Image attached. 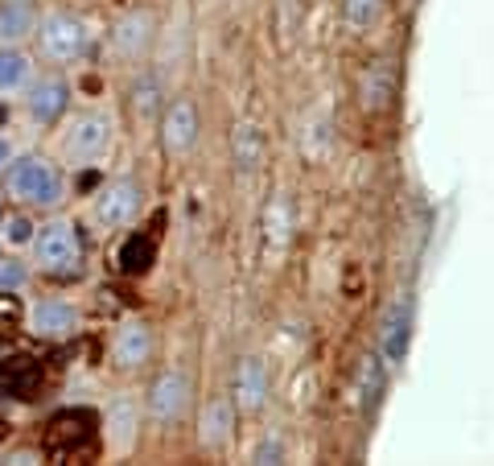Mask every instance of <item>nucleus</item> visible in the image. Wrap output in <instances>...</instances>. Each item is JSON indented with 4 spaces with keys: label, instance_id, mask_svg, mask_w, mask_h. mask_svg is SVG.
Returning a JSON list of instances; mask_svg holds the SVG:
<instances>
[{
    "label": "nucleus",
    "instance_id": "obj_1",
    "mask_svg": "<svg viewBox=\"0 0 494 466\" xmlns=\"http://www.w3.org/2000/svg\"><path fill=\"white\" fill-rule=\"evenodd\" d=\"M42 54L46 58H54V62H74L83 49H87V25L78 21L74 13H54V17H46V25H42Z\"/></svg>",
    "mask_w": 494,
    "mask_h": 466
},
{
    "label": "nucleus",
    "instance_id": "obj_2",
    "mask_svg": "<svg viewBox=\"0 0 494 466\" xmlns=\"http://www.w3.org/2000/svg\"><path fill=\"white\" fill-rule=\"evenodd\" d=\"M8 190L17 198H25V202H42V206L58 202V194H62L58 173L49 170L42 157H21L13 165V173H8Z\"/></svg>",
    "mask_w": 494,
    "mask_h": 466
},
{
    "label": "nucleus",
    "instance_id": "obj_3",
    "mask_svg": "<svg viewBox=\"0 0 494 466\" xmlns=\"http://www.w3.org/2000/svg\"><path fill=\"white\" fill-rule=\"evenodd\" d=\"M33 252H37V264L46 272H71L78 264V235H74L71 223H46L42 231H37V240H33Z\"/></svg>",
    "mask_w": 494,
    "mask_h": 466
},
{
    "label": "nucleus",
    "instance_id": "obj_4",
    "mask_svg": "<svg viewBox=\"0 0 494 466\" xmlns=\"http://www.w3.org/2000/svg\"><path fill=\"white\" fill-rule=\"evenodd\" d=\"M107 141H112V120L107 116H99V112L78 116L71 124V132H66V157L74 165H87V161H95L107 148Z\"/></svg>",
    "mask_w": 494,
    "mask_h": 466
},
{
    "label": "nucleus",
    "instance_id": "obj_5",
    "mask_svg": "<svg viewBox=\"0 0 494 466\" xmlns=\"http://www.w3.org/2000/svg\"><path fill=\"white\" fill-rule=\"evenodd\" d=\"M161 141L173 157H182V153L194 148V141H198V107H194L189 99H173V103L165 107Z\"/></svg>",
    "mask_w": 494,
    "mask_h": 466
},
{
    "label": "nucleus",
    "instance_id": "obj_6",
    "mask_svg": "<svg viewBox=\"0 0 494 466\" xmlns=\"http://www.w3.org/2000/svg\"><path fill=\"white\" fill-rule=\"evenodd\" d=\"M95 433V413L87 409H62L49 421V450L54 454H74L83 450V442Z\"/></svg>",
    "mask_w": 494,
    "mask_h": 466
},
{
    "label": "nucleus",
    "instance_id": "obj_7",
    "mask_svg": "<svg viewBox=\"0 0 494 466\" xmlns=\"http://www.w3.org/2000/svg\"><path fill=\"white\" fill-rule=\"evenodd\" d=\"M186 404H189V380L186 375H177V371L157 375V384H153V392H148V413L157 421H177L186 413Z\"/></svg>",
    "mask_w": 494,
    "mask_h": 466
},
{
    "label": "nucleus",
    "instance_id": "obj_8",
    "mask_svg": "<svg viewBox=\"0 0 494 466\" xmlns=\"http://www.w3.org/2000/svg\"><path fill=\"white\" fill-rule=\"evenodd\" d=\"M288 240H293V202L288 194H272V202L264 206V256L268 260L284 256Z\"/></svg>",
    "mask_w": 494,
    "mask_h": 466
},
{
    "label": "nucleus",
    "instance_id": "obj_9",
    "mask_svg": "<svg viewBox=\"0 0 494 466\" xmlns=\"http://www.w3.org/2000/svg\"><path fill=\"white\" fill-rule=\"evenodd\" d=\"M408 339H412V310H408V301H400L387 310V318L379 326V355L387 363H400L408 355Z\"/></svg>",
    "mask_w": 494,
    "mask_h": 466
},
{
    "label": "nucleus",
    "instance_id": "obj_10",
    "mask_svg": "<svg viewBox=\"0 0 494 466\" xmlns=\"http://www.w3.org/2000/svg\"><path fill=\"white\" fill-rule=\"evenodd\" d=\"M74 326H78V314H74L66 301H37L33 305V314H29V330L37 334V339H66L74 334Z\"/></svg>",
    "mask_w": 494,
    "mask_h": 466
},
{
    "label": "nucleus",
    "instance_id": "obj_11",
    "mask_svg": "<svg viewBox=\"0 0 494 466\" xmlns=\"http://www.w3.org/2000/svg\"><path fill=\"white\" fill-rule=\"evenodd\" d=\"M141 211V186L136 182H116L99 194V223L119 227V223H132Z\"/></svg>",
    "mask_w": 494,
    "mask_h": 466
},
{
    "label": "nucleus",
    "instance_id": "obj_12",
    "mask_svg": "<svg viewBox=\"0 0 494 466\" xmlns=\"http://www.w3.org/2000/svg\"><path fill=\"white\" fill-rule=\"evenodd\" d=\"M148 42H153V17L148 13H128L112 29V54H119V58H141Z\"/></svg>",
    "mask_w": 494,
    "mask_h": 466
},
{
    "label": "nucleus",
    "instance_id": "obj_13",
    "mask_svg": "<svg viewBox=\"0 0 494 466\" xmlns=\"http://www.w3.org/2000/svg\"><path fill=\"white\" fill-rule=\"evenodd\" d=\"M42 384V363L29 359V355H17V359H4L0 363V392L17 396V400H29Z\"/></svg>",
    "mask_w": 494,
    "mask_h": 466
},
{
    "label": "nucleus",
    "instance_id": "obj_14",
    "mask_svg": "<svg viewBox=\"0 0 494 466\" xmlns=\"http://www.w3.org/2000/svg\"><path fill=\"white\" fill-rule=\"evenodd\" d=\"M358 95H363L367 112H387L392 99H396V71H392V62H371L367 74H363Z\"/></svg>",
    "mask_w": 494,
    "mask_h": 466
},
{
    "label": "nucleus",
    "instance_id": "obj_15",
    "mask_svg": "<svg viewBox=\"0 0 494 466\" xmlns=\"http://www.w3.org/2000/svg\"><path fill=\"white\" fill-rule=\"evenodd\" d=\"M235 400L243 413H256L259 404L268 400V371L259 359H239L235 368Z\"/></svg>",
    "mask_w": 494,
    "mask_h": 466
},
{
    "label": "nucleus",
    "instance_id": "obj_16",
    "mask_svg": "<svg viewBox=\"0 0 494 466\" xmlns=\"http://www.w3.org/2000/svg\"><path fill=\"white\" fill-rule=\"evenodd\" d=\"M148 355H153V334H148V326L128 322V326L116 334V363L119 368H141Z\"/></svg>",
    "mask_w": 494,
    "mask_h": 466
},
{
    "label": "nucleus",
    "instance_id": "obj_17",
    "mask_svg": "<svg viewBox=\"0 0 494 466\" xmlns=\"http://www.w3.org/2000/svg\"><path fill=\"white\" fill-rule=\"evenodd\" d=\"M66 99H71V91H66V83L62 78H46V83H37L33 87V95H29V112H33V120H58L62 112H66Z\"/></svg>",
    "mask_w": 494,
    "mask_h": 466
},
{
    "label": "nucleus",
    "instance_id": "obj_18",
    "mask_svg": "<svg viewBox=\"0 0 494 466\" xmlns=\"http://www.w3.org/2000/svg\"><path fill=\"white\" fill-rule=\"evenodd\" d=\"M107 438H112L119 454L132 450V442H136V404L128 396L112 400V409H107Z\"/></svg>",
    "mask_w": 494,
    "mask_h": 466
},
{
    "label": "nucleus",
    "instance_id": "obj_19",
    "mask_svg": "<svg viewBox=\"0 0 494 466\" xmlns=\"http://www.w3.org/2000/svg\"><path fill=\"white\" fill-rule=\"evenodd\" d=\"M37 25V13L29 0H4L0 4V42H21L33 33Z\"/></svg>",
    "mask_w": 494,
    "mask_h": 466
},
{
    "label": "nucleus",
    "instance_id": "obj_20",
    "mask_svg": "<svg viewBox=\"0 0 494 466\" xmlns=\"http://www.w3.org/2000/svg\"><path fill=\"white\" fill-rule=\"evenodd\" d=\"M153 260H157V244L148 240V235H128L124 244H119V252H116V264H119V272H128V276H141V272H148L153 269Z\"/></svg>",
    "mask_w": 494,
    "mask_h": 466
},
{
    "label": "nucleus",
    "instance_id": "obj_21",
    "mask_svg": "<svg viewBox=\"0 0 494 466\" xmlns=\"http://www.w3.org/2000/svg\"><path fill=\"white\" fill-rule=\"evenodd\" d=\"M231 153H235V170L239 173H256L259 161H264V145H259L256 124L239 120L235 132H231Z\"/></svg>",
    "mask_w": 494,
    "mask_h": 466
},
{
    "label": "nucleus",
    "instance_id": "obj_22",
    "mask_svg": "<svg viewBox=\"0 0 494 466\" xmlns=\"http://www.w3.org/2000/svg\"><path fill=\"white\" fill-rule=\"evenodd\" d=\"M202 442L206 445H227L231 438V404L227 400H211L206 409H202Z\"/></svg>",
    "mask_w": 494,
    "mask_h": 466
},
{
    "label": "nucleus",
    "instance_id": "obj_23",
    "mask_svg": "<svg viewBox=\"0 0 494 466\" xmlns=\"http://www.w3.org/2000/svg\"><path fill=\"white\" fill-rule=\"evenodd\" d=\"M379 396H383V363H379V355H367L358 363V404L371 413L379 404Z\"/></svg>",
    "mask_w": 494,
    "mask_h": 466
},
{
    "label": "nucleus",
    "instance_id": "obj_24",
    "mask_svg": "<svg viewBox=\"0 0 494 466\" xmlns=\"http://www.w3.org/2000/svg\"><path fill=\"white\" fill-rule=\"evenodd\" d=\"M29 58L21 49H0V91H17L29 83Z\"/></svg>",
    "mask_w": 494,
    "mask_h": 466
},
{
    "label": "nucleus",
    "instance_id": "obj_25",
    "mask_svg": "<svg viewBox=\"0 0 494 466\" xmlns=\"http://www.w3.org/2000/svg\"><path fill=\"white\" fill-rule=\"evenodd\" d=\"M383 0H342V17L354 25V29H367V25L379 17Z\"/></svg>",
    "mask_w": 494,
    "mask_h": 466
},
{
    "label": "nucleus",
    "instance_id": "obj_26",
    "mask_svg": "<svg viewBox=\"0 0 494 466\" xmlns=\"http://www.w3.org/2000/svg\"><path fill=\"white\" fill-rule=\"evenodd\" d=\"M132 103H136L141 116H153V112L161 107V83H157V78H141L136 91H132Z\"/></svg>",
    "mask_w": 494,
    "mask_h": 466
},
{
    "label": "nucleus",
    "instance_id": "obj_27",
    "mask_svg": "<svg viewBox=\"0 0 494 466\" xmlns=\"http://www.w3.org/2000/svg\"><path fill=\"white\" fill-rule=\"evenodd\" d=\"M25 281H29L25 264H17V260H0V289H21Z\"/></svg>",
    "mask_w": 494,
    "mask_h": 466
},
{
    "label": "nucleus",
    "instance_id": "obj_28",
    "mask_svg": "<svg viewBox=\"0 0 494 466\" xmlns=\"http://www.w3.org/2000/svg\"><path fill=\"white\" fill-rule=\"evenodd\" d=\"M29 235H33V223L25 219V215H13V219L4 223V240L8 244H29Z\"/></svg>",
    "mask_w": 494,
    "mask_h": 466
},
{
    "label": "nucleus",
    "instance_id": "obj_29",
    "mask_svg": "<svg viewBox=\"0 0 494 466\" xmlns=\"http://www.w3.org/2000/svg\"><path fill=\"white\" fill-rule=\"evenodd\" d=\"M281 458H284V445L276 442V438H268V442L256 450V462L259 466H272V462H281Z\"/></svg>",
    "mask_w": 494,
    "mask_h": 466
},
{
    "label": "nucleus",
    "instance_id": "obj_30",
    "mask_svg": "<svg viewBox=\"0 0 494 466\" xmlns=\"http://www.w3.org/2000/svg\"><path fill=\"white\" fill-rule=\"evenodd\" d=\"M95 182H99V177H95L91 170H87V173H78V194H83V190H95Z\"/></svg>",
    "mask_w": 494,
    "mask_h": 466
},
{
    "label": "nucleus",
    "instance_id": "obj_31",
    "mask_svg": "<svg viewBox=\"0 0 494 466\" xmlns=\"http://www.w3.org/2000/svg\"><path fill=\"white\" fill-rule=\"evenodd\" d=\"M8 161H13V148H8V141H0V170H4Z\"/></svg>",
    "mask_w": 494,
    "mask_h": 466
},
{
    "label": "nucleus",
    "instance_id": "obj_32",
    "mask_svg": "<svg viewBox=\"0 0 494 466\" xmlns=\"http://www.w3.org/2000/svg\"><path fill=\"white\" fill-rule=\"evenodd\" d=\"M0 116H4V112H0Z\"/></svg>",
    "mask_w": 494,
    "mask_h": 466
}]
</instances>
